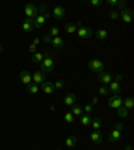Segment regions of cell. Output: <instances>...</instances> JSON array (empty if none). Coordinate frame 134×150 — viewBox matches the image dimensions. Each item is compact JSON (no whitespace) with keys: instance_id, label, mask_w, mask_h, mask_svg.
I'll use <instances>...</instances> for the list:
<instances>
[{"instance_id":"6da1fadb","label":"cell","mask_w":134,"mask_h":150,"mask_svg":"<svg viewBox=\"0 0 134 150\" xmlns=\"http://www.w3.org/2000/svg\"><path fill=\"white\" fill-rule=\"evenodd\" d=\"M38 15L32 19V24H34V28H38V30H40L42 27L44 25V23L50 19L51 13L50 11H47V6L46 4H42L39 8H38Z\"/></svg>"},{"instance_id":"7a4b0ae2","label":"cell","mask_w":134,"mask_h":150,"mask_svg":"<svg viewBox=\"0 0 134 150\" xmlns=\"http://www.w3.org/2000/svg\"><path fill=\"white\" fill-rule=\"evenodd\" d=\"M54 69H55V63H54L52 59V52L46 51L44 52V59L40 63V71L43 74H50V72L54 71Z\"/></svg>"},{"instance_id":"3957f363","label":"cell","mask_w":134,"mask_h":150,"mask_svg":"<svg viewBox=\"0 0 134 150\" xmlns=\"http://www.w3.org/2000/svg\"><path fill=\"white\" fill-rule=\"evenodd\" d=\"M105 66L106 64H105L101 59H91L90 62L87 63V67L93 72H95V74H101V72L105 71Z\"/></svg>"},{"instance_id":"277c9868","label":"cell","mask_w":134,"mask_h":150,"mask_svg":"<svg viewBox=\"0 0 134 150\" xmlns=\"http://www.w3.org/2000/svg\"><path fill=\"white\" fill-rule=\"evenodd\" d=\"M123 127V123H121V122H118L116 125V127H114V130L111 131L109 134V141L110 142H118L119 139H121V137H122V131H121V129Z\"/></svg>"},{"instance_id":"5b68a950","label":"cell","mask_w":134,"mask_h":150,"mask_svg":"<svg viewBox=\"0 0 134 150\" xmlns=\"http://www.w3.org/2000/svg\"><path fill=\"white\" fill-rule=\"evenodd\" d=\"M122 78H123V76L119 74L116 76V81H111L109 83L110 86L107 88H109V91H111L114 95H119V93H121V84H119V82L122 81Z\"/></svg>"},{"instance_id":"8992f818","label":"cell","mask_w":134,"mask_h":150,"mask_svg":"<svg viewBox=\"0 0 134 150\" xmlns=\"http://www.w3.org/2000/svg\"><path fill=\"white\" fill-rule=\"evenodd\" d=\"M43 40L46 43H51V46L55 47V48H63L65 47V40H63V38L60 36H55V38H50V36H44Z\"/></svg>"},{"instance_id":"52a82bcc","label":"cell","mask_w":134,"mask_h":150,"mask_svg":"<svg viewBox=\"0 0 134 150\" xmlns=\"http://www.w3.org/2000/svg\"><path fill=\"white\" fill-rule=\"evenodd\" d=\"M24 12H26V16H27L28 19H34L35 16L38 15V7L35 6V4L32 3H26L24 6Z\"/></svg>"},{"instance_id":"ba28073f","label":"cell","mask_w":134,"mask_h":150,"mask_svg":"<svg viewBox=\"0 0 134 150\" xmlns=\"http://www.w3.org/2000/svg\"><path fill=\"white\" fill-rule=\"evenodd\" d=\"M77 34H78V36L81 38V39H87V38H91L94 34V31L91 30L90 27H83V25H79L78 30H77Z\"/></svg>"},{"instance_id":"9c48e42d","label":"cell","mask_w":134,"mask_h":150,"mask_svg":"<svg viewBox=\"0 0 134 150\" xmlns=\"http://www.w3.org/2000/svg\"><path fill=\"white\" fill-rule=\"evenodd\" d=\"M107 106L111 107V109L118 110L119 107H122V98L119 95H113L107 99Z\"/></svg>"},{"instance_id":"30bf717a","label":"cell","mask_w":134,"mask_h":150,"mask_svg":"<svg viewBox=\"0 0 134 150\" xmlns=\"http://www.w3.org/2000/svg\"><path fill=\"white\" fill-rule=\"evenodd\" d=\"M40 88L42 91H43L46 95H51V94L55 93V87H54V83L52 82H48V81H44L43 83L40 84Z\"/></svg>"},{"instance_id":"8fae6325","label":"cell","mask_w":134,"mask_h":150,"mask_svg":"<svg viewBox=\"0 0 134 150\" xmlns=\"http://www.w3.org/2000/svg\"><path fill=\"white\" fill-rule=\"evenodd\" d=\"M119 18H121L125 23H131L133 22V11H131V9H128V8L121 9Z\"/></svg>"},{"instance_id":"7c38bea8","label":"cell","mask_w":134,"mask_h":150,"mask_svg":"<svg viewBox=\"0 0 134 150\" xmlns=\"http://www.w3.org/2000/svg\"><path fill=\"white\" fill-rule=\"evenodd\" d=\"M75 100H77V95H75L74 93H70V94H67V95L63 97L62 103L65 105V106H67V107H71V106H74L75 105Z\"/></svg>"},{"instance_id":"4fadbf2b","label":"cell","mask_w":134,"mask_h":150,"mask_svg":"<svg viewBox=\"0 0 134 150\" xmlns=\"http://www.w3.org/2000/svg\"><path fill=\"white\" fill-rule=\"evenodd\" d=\"M19 79L23 84L27 86V84L32 83V74H30L28 71H20L19 72Z\"/></svg>"},{"instance_id":"5bb4252c","label":"cell","mask_w":134,"mask_h":150,"mask_svg":"<svg viewBox=\"0 0 134 150\" xmlns=\"http://www.w3.org/2000/svg\"><path fill=\"white\" fill-rule=\"evenodd\" d=\"M65 13H66L65 7H62V6L54 7V9H52V16L56 19V20H62L63 16H65Z\"/></svg>"},{"instance_id":"9a60e30c","label":"cell","mask_w":134,"mask_h":150,"mask_svg":"<svg viewBox=\"0 0 134 150\" xmlns=\"http://www.w3.org/2000/svg\"><path fill=\"white\" fill-rule=\"evenodd\" d=\"M90 139H91V142H93V144H95V145L102 144L103 135H102V133H101V130H94L93 133L90 134Z\"/></svg>"},{"instance_id":"2e32d148","label":"cell","mask_w":134,"mask_h":150,"mask_svg":"<svg viewBox=\"0 0 134 150\" xmlns=\"http://www.w3.org/2000/svg\"><path fill=\"white\" fill-rule=\"evenodd\" d=\"M44 81H46V74H43L42 71H36L35 74H32V83L39 86V84H42Z\"/></svg>"},{"instance_id":"e0dca14e","label":"cell","mask_w":134,"mask_h":150,"mask_svg":"<svg viewBox=\"0 0 134 150\" xmlns=\"http://www.w3.org/2000/svg\"><path fill=\"white\" fill-rule=\"evenodd\" d=\"M98 79H99V82L102 84H109L113 79V75L110 74V72L103 71V72H101V74H98Z\"/></svg>"},{"instance_id":"ac0fdd59","label":"cell","mask_w":134,"mask_h":150,"mask_svg":"<svg viewBox=\"0 0 134 150\" xmlns=\"http://www.w3.org/2000/svg\"><path fill=\"white\" fill-rule=\"evenodd\" d=\"M81 25V22H75V23H66L65 24V31L67 34H75L78 27Z\"/></svg>"},{"instance_id":"d6986e66","label":"cell","mask_w":134,"mask_h":150,"mask_svg":"<svg viewBox=\"0 0 134 150\" xmlns=\"http://www.w3.org/2000/svg\"><path fill=\"white\" fill-rule=\"evenodd\" d=\"M22 28H23V31H24V32H32V30H34L32 19L26 18V20L23 22V24H22Z\"/></svg>"},{"instance_id":"ffe728a7","label":"cell","mask_w":134,"mask_h":150,"mask_svg":"<svg viewBox=\"0 0 134 150\" xmlns=\"http://www.w3.org/2000/svg\"><path fill=\"white\" fill-rule=\"evenodd\" d=\"M122 107H125L126 110H131L134 107V99L131 97H126L125 99H122Z\"/></svg>"},{"instance_id":"44dd1931","label":"cell","mask_w":134,"mask_h":150,"mask_svg":"<svg viewBox=\"0 0 134 150\" xmlns=\"http://www.w3.org/2000/svg\"><path fill=\"white\" fill-rule=\"evenodd\" d=\"M93 35L97 38V39H99V40H106L107 36H109V32H107L106 30H98V31H94Z\"/></svg>"},{"instance_id":"7402d4cb","label":"cell","mask_w":134,"mask_h":150,"mask_svg":"<svg viewBox=\"0 0 134 150\" xmlns=\"http://www.w3.org/2000/svg\"><path fill=\"white\" fill-rule=\"evenodd\" d=\"M91 119H93V117H91L90 114H82V115L79 117V122H81L83 126H90Z\"/></svg>"},{"instance_id":"603a6c76","label":"cell","mask_w":134,"mask_h":150,"mask_svg":"<svg viewBox=\"0 0 134 150\" xmlns=\"http://www.w3.org/2000/svg\"><path fill=\"white\" fill-rule=\"evenodd\" d=\"M43 59H44L43 52H35V54H32V56H31V62L36 63V64H40V63L43 62Z\"/></svg>"},{"instance_id":"cb8c5ba5","label":"cell","mask_w":134,"mask_h":150,"mask_svg":"<svg viewBox=\"0 0 134 150\" xmlns=\"http://www.w3.org/2000/svg\"><path fill=\"white\" fill-rule=\"evenodd\" d=\"M77 142H78V138L75 137V135H70V137H67L65 139V145L67 147H70V149H71V147H74L75 145H77Z\"/></svg>"},{"instance_id":"d4e9b609","label":"cell","mask_w":134,"mask_h":150,"mask_svg":"<svg viewBox=\"0 0 134 150\" xmlns=\"http://www.w3.org/2000/svg\"><path fill=\"white\" fill-rule=\"evenodd\" d=\"M26 90H27L30 94H38L40 88H39V86H38V84L30 83V84H27V86H26Z\"/></svg>"},{"instance_id":"484cf974","label":"cell","mask_w":134,"mask_h":150,"mask_svg":"<svg viewBox=\"0 0 134 150\" xmlns=\"http://www.w3.org/2000/svg\"><path fill=\"white\" fill-rule=\"evenodd\" d=\"M90 126L94 129V130H101V127H102V121H101L99 118H93L91 119Z\"/></svg>"},{"instance_id":"4316f807","label":"cell","mask_w":134,"mask_h":150,"mask_svg":"<svg viewBox=\"0 0 134 150\" xmlns=\"http://www.w3.org/2000/svg\"><path fill=\"white\" fill-rule=\"evenodd\" d=\"M71 112L74 117H81L82 114H83V109H82L81 106H78V105H74V106H71Z\"/></svg>"},{"instance_id":"83f0119b","label":"cell","mask_w":134,"mask_h":150,"mask_svg":"<svg viewBox=\"0 0 134 150\" xmlns=\"http://www.w3.org/2000/svg\"><path fill=\"white\" fill-rule=\"evenodd\" d=\"M59 27H56V25H52V27L50 28V31H48V34H47V36L50 38H55V36H59Z\"/></svg>"},{"instance_id":"f1b7e54d","label":"cell","mask_w":134,"mask_h":150,"mask_svg":"<svg viewBox=\"0 0 134 150\" xmlns=\"http://www.w3.org/2000/svg\"><path fill=\"white\" fill-rule=\"evenodd\" d=\"M65 121L67 122V123H72V122H74V115H72L71 111H69V112H66L65 114Z\"/></svg>"},{"instance_id":"f546056e","label":"cell","mask_w":134,"mask_h":150,"mask_svg":"<svg viewBox=\"0 0 134 150\" xmlns=\"http://www.w3.org/2000/svg\"><path fill=\"white\" fill-rule=\"evenodd\" d=\"M118 114H119V117H121V118H126V117H128V114H129V110H126L125 107H119V109H118Z\"/></svg>"},{"instance_id":"4dcf8cb0","label":"cell","mask_w":134,"mask_h":150,"mask_svg":"<svg viewBox=\"0 0 134 150\" xmlns=\"http://www.w3.org/2000/svg\"><path fill=\"white\" fill-rule=\"evenodd\" d=\"M54 87L56 88H63L65 87V81H62V79H58L56 82H54Z\"/></svg>"},{"instance_id":"1f68e13d","label":"cell","mask_w":134,"mask_h":150,"mask_svg":"<svg viewBox=\"0 0 134 150\" xmlns=\"http://www.w3.org/2000/svg\"><path fill=\"white\" fill-rule=\"evenodd\" d=\"M109 18L111 19V20H117V19L119 18V12H118V11H116V9H114V11H110Z\"/></svg>"},{"instance_id":"d6a6232c","label":"cell","mask_w":134,"mask_h":150,"mask_svg":"<svg viewBox=\"0 0 134 150\" xmlns=\"http://www.w3.org/2000/svg\"><path fill=\"white\" fill-rule=\"evenodd\" d=\"M107 94H109V88H107L106 86H101V87H99V95L106 97Z\"/></svg>"},{"instance_id":"836d02e7","label":"cell","mask_w":134,"mask_h":150,"mask_svg":"<svg viewBox=\"0 0 134 150\" xmlns=\"http://www.w3.org/2000/svg\"><path fill=\"white\" fill-rule=\"evenodd\" d=\"M126 6H128V1H126V0H121V1L117 3V7H118L119 9H125Z\"/></svg>"},{"instance_id":"e575fe53","label":"cell","mask_w":134,"mask_h":150,"mask_svg":"<svg viewBox=\"0 0 134 150\" xmlns=\"http://www.w3.org/2000/svg\"><path fill=\"white\" fill-rule=\"evenodd\" d=\"M93 109H94V106L93 105H86V106L83 107V110L86 111V114H90L91 111H93Z\"/></svg>"},{"instance_id":"d590c367","label":"cell","mask_w":134,"mask_h":150,"mask_svg":"<svg viewBox=\"0 0 134 150\" xmlns=\"http://www.w3.org/2000/svg\"><path fill=\"white\" fill-rule=\"evenodd\" d=\"M102 0H91V6H94V7H99V6H102Z\"/></svg>"},{"instance_id":"8d00e7d4","label":"cell","mask_w":134,"mask_h":150,"mask_svg":"<svg viewBox=\"0 0 134 150\" xmlns=\"http://www.w3.org/2000/svg\"><path fill=\"white\" fill-rule=\"evenodd\" d=\"M28 51H30V54L38 52V51H36V46H34V44H30V46H28Z\"/></svg>"},{"instance_id":"74e56055","label":"cell","mask_w":134,"mask_h":150,"mask_svg":"<svg viewBox=\"0 0 134 150\" xmlns=\"http://www.w3.org/2000/svg\"><path fill=\"white\" fill-rule=\"evenodd\" d=\"M98 103H99V98H98V97H93V99H91V103H90V105L95 106V105H98Z\"/></svg>"},{"instance_id":"f35d334b","label":"cell","mask_w":134,"mask_h":150,"mask_svg":"<svg viewBox=\"0 0 134 150\" xmlns=\"http://www.w3.org/2000/svg\"><path fill=\"white\" fill-rule=\"evenodd\" d=\"M109 6H116L117 7V3H118V0H107L106 1Z\"/></svg>"},{"instance_id":"ab89813d","label":"cell","mask_w":134,"mask_h":150,"mask_svg":"<svg viewBox=\"0 0 134 150\" xmlns=\"http://www.w3.org/2000/svg\"><path fill=\"white\" fill-rule=\"evenodd\" d=\"M32 44H34V46H39V44H40V39H39V38H35L34 40H32Z\"/></svg>"},{"instance_id":"60d3db41","label":"cell","mask_w":134,"mask_h":150,"mask_svg":"<svg viewBox=\"0 0 134 150\" xmlns=\"http://www.w3.org/2000/svg\"><path fill=\"white\" fill-rule=\"evenodd\" d=\"M3 50H4V48H3V46H1V44H0V54L3 52Z\"/></svg>"},{"instance_id":"b9f144b4","label":"cell","mask_w":134,"mask_h":150,"mask_svg":"<svg viewBox=\"0 0 134 150\" xmlns=\"http://www.w3.org/2000/svg\"><path fill=\"white\" fill-rule=\"evenodd\" d=\"M126 150H131V146H128L126 147Z\"/></svg>"},{"instance_id":"7bdbcfd3","label":"cell","mask_w":134,"mask_h":150,"mask_svg":"<svg viewBox=\"0 0 134 150\" xmlns=\"http://www.w3.org/2000/svg\"><path fill=\"white\" fill-rule=\"evenodd\" d=\"M55 150H59V149H55Z\"/></svg>"}]
</instances>
